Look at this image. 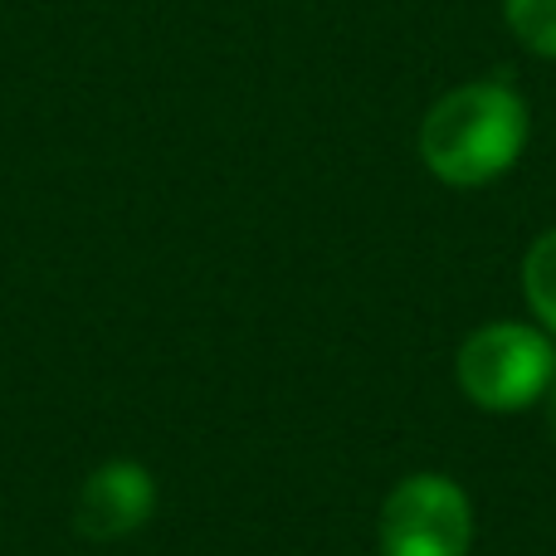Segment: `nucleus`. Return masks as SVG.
<instances>
[{"instance_id":"3","label":"nucleus","mask_w":556,"mask_h":556,"mask_svg":"<svg viewBox=\"0 0 556 556\" xmlns=\"http://www.w3.org/2000/svg\"><path fill=\"white\" fill-rule=\"evenodd\" d=\"M381 556H469L473 503L450 473H410L381 503Z\"/></svg>"},{"instance_id":"6","label":"nucleus","mask_w":556,"mask_h":556,"mask_svg":"<svg viewBox=\"0 0 556 556\" xmlns=\"http://www.w3.org/2000/svg\"><path fill=\"white\" fill-rule=\"evenodd\" d=\"M508 29L542 59H556V0H503Z\"/></svg>"},{"instance_id":"2","label":"nucleus","mask_w":556,"mask_h":556,"mask_svg":"<svg viewBox=\"0 0 556 556\" xmlns=\"http://www.w3.org/2000/svg\"><path fill=\"white\" fill-rule=\"evenodd\" d=\"M459 391L489 415H518L542 405L547 386L556 381V342L532 323H483L464 337L454 356Z\"/></svg>"},{"instance_id":"1","label":"nucleus","mask_w":556,"mask_h":556,"mask_svg":"<svg viewBox=\"0 0 556 556\" xmlns=\"http://www.w3.org/2000/svg\"><path fill=\"white\" fill-rule=\"evenodd\" d=\"M532 117L528 103L503 78H479L459 84L425 113L420 123V156L434 181L473 191L518 166L528 152Z\"/></svg>"},{"instance_id":"5","label":"nucleus","mask_w":556,"mask_h":556,"mask_svg":"<svg viewBox=\"0 0 556 556\" xmlns=\"http://www.w3.org/2000/svg\"><path fill=\"white\" fill-rule=\"evenodd\" d=\"M522 293H528L538 327L556 342V230L532 240L528 260H522Z\"/></svg>"},{"instance_id":"7","label":"nucleus","mask_w":556,"mask_h":556,"mask_svg":"<svg viewBox=\"0 0 556 556\" xmlns=\"http://www.w3.org/2000/svg\"><path fill=\"white\" fill-rule=\"evenodd\" d=\"M542 410H547V430H552V440H556V381L547 386V395H542Z\"/></svg>"},{"instance_id":"4","label":"nucleus","mask_w":556,"mask_h":556,"mask_svg":"<svg viewBox=\"0 0 556 556\" xmlns=\"http://www.w3.org/2000/svg\"><path fill=\"white\" fill-rule=\"evenodd\" d=\"M156 513V479L132 459L98 464L84 479L74 503V528L93 542L132 538L147 518Z\"/></svg>"}]
</instances>
